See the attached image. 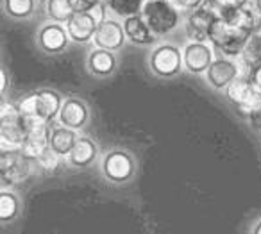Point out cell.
<instances>
[{
    "mask_svg": "<svg viewBox=\"0 0 261 234\" xmlns=\"http://www.w3.org/2000/svg\"><path fill=\"white\" fill-rule=\"evenodd\" d=\"M95 158H97V145H95L90 138H79L75 147H73V150L70 152L68 161L72 166L84 168V166L91 165Z\"/></svg>",
    "mask_w": 261,
    "mask_h": 234,
    "instance_id": "44dd1931",
    "label": "cell"
},
{
    "mask_svg": "<svg viewBox=\"0 0 261 234\" xmlns=\"http://www.w3.org/2000/svg\"><path fill=\"white\" fill-rule=\"evenodd\" d=\"M125 41L127 36H125V31H123V23H120L115 18H106L98 25L91 43L95 45V48H104V50L113 52L122 48Z\"/></svg>",
    "mask_w": 261,
    "mask_h": 234,
    "instance_id": "7c38bea8",
    "label": "cell"
},
{
    "mask_svg": "<svg viewBox=\"0 0 261 234\" xmlns=\"http://www.w3.org/2000/svg\"><path fill=\"white\" fill-rule=\"evenodd\" d=\"M240 65V72H242V77H249L250 70L254 66L261 65V31L254 29L250 33L249 40H247L245 47H243V52L238 59Z\"/></svg>",
    "mask_w": 261,
    "mask_h": 234,
    "instance_id": "e0dca14e",
    "label": "cell"
},
{
    "mask_svg": "<svg viewBox=\"0 0 261 234\" xmlns=\"http://www.w3.org/2000/svg\"><path fill=\"white\" fill-rule=\"evenodd\" d=\"M27 138V129L22 122L0 123V147L2 152L22 150V145Z\"/></svg>",
    "mask_w": 261,
    "mask_h": 234,
    "instance_id": "ac0fdd59",
    "label": "cell"
},
{
    "mask_svg": "<svg viewBox=\"0 0 261 234\" xmlns=\"http://www.w3.org/2000/svg\"><path fill=\"white\" fill-rule=\"evenodd\" d=\"M254 234H261V222L257 223L256 227H254Z\"/></svg>",
    "mask_w": 261,
    "mask_h": 234,
    "instance_id": "836d02e7",
    "label": "cell"
},
{
    "mask_svg": "<svg viewBox=\"0 0 261 234\" xmlns=\"http://www.w3.org/2000/svg\"><path fill=\"white\" fill-rule=\"evenodd\" d=\"M254 9H256V13L261 16V0H254Z\"/></svg>",
    "mask_w": 261,
    "mask_h": 234,
    "instance_id": "d6a6232c",
    "label": "cell"
},
{
    "mask_svg": "<svg viewBox=\"0 0 261 234\" xmlns=\"http://www.w3.org/2000/svg\"><path fill=\"white\" fill-rule=\"evenodd\" d=\"M249 81L252 83V86L256 88V91H259V93H261V65L254 66V68L250 70Z\"/></svg>",
    "mask_w": 261,
    "mask_h": 234,
    "instance_id": "f1b7e54d",
    "label": "cell"
},
{
    "mask_svg": "<svg viewBox=\"0 0 261 234\" xmlns=\"http://www.w3.org/2000/svg\"><path fill=\"white\" fill-rule=\"evenodd\" d=\"M215 61V48L211 43L188 41L182 47V65L190 73H206Z\"/></svg>",
    "mask_w": 261,
    "mask_h": 234,
    "instance_id": "ba28073f",
    "label": "cell"
},
{
    "mask_svg": "<svg viewBox=\"0 0 261 234\" xmlns=\"http://www.w3.org/2000/svg\"><path fill=\"white\" fill-rule=\"evenodd\" d=\"M149 65L150 70L158 77H165V79L174 77L181 72V68H185V65H182V50H179L175 45L163 43L152 50Z\"/></svg>",
    "mask_w": 261,
    "mask_h": 234,
    "instance_id": "5b68a950",
    "label": "cell"
},
{
    "mask_svg": "<svg viewBox=\"0 0 261 234\" xmlns=\"http://www.w3.org/2000/svg\"><path fill=\"white\" fill-rule=\"evenodd\" d=\"M79 138L81 136H77V131L68 129V127H63V125H52L50 148L54 152H58L61 158H68Z\"/></svg>",
    "mask_w": 261,
    "mask_h": 234,
    "instance_id": "d6986e66",
    "label": "cell"
},
{
    "mask_svg": "<svg viewBox=\"0 0 261 234\" xmlns=\"http://www.w3.org/2000/svg\"><path fill=\"white\" fill-rule=\"evenodd\" d=\"M181 13H192L204 4V0H170Z\"/></svg>",
    "mask_w": 261,
    "mask_h": 234,
    "instance_id": "83f0119b",
    "label": "cell"
},
{
    "mask_svg": "<svg viewBox=\"0 0 261 234\" xmlns=\"http://www.w3.org/2000/svg\"><path fill=\"white\" fill-rule=\"evenodd\" d=\"M22 113H20L18 106H13L9 102H2L0 108V123H16L22 122Z\"/></svg>",
    "mask_w": 261,
    "mask_h": 234,
    "instance_id": "4316f807",
    "label": "cell"
},
{
    "mask_svg": "<svg viewBox=\"0 0 261 234\" xmlns=\"http://www.w3.org/2000/svg\"><path fill=\"white\" fill-rule=\"evenodd\" d=\"M147 0H106L108 9L118 18H130L142 13Z\"/></svg>",
    "mask_w": 261,
    "mask_h": 234,
    "instance_id": "603a6c76",
    "label": "cell"
},
{
    "mask_svg": "<svg viewBox=\"0 0 261 234\" xmlns=\"http://www.w3.org/2000/svg\"><path fill=\"white\" fill-rule=\"evenodd\" d=\"M250 36V31L240 29V27H232L225 23L224 20L218 18L213 23L210 33V43L213 45L215 50L220 52L224 58L238 59L243 52L247 40Z\"/></svg>",
    "mask_w": 261,
    "mask_h": 234,
    "instance_id": "7a4b0ae2",
    "label": "cell"
},
{
    "mask_svg": "<svg viewBox=\"0 0 261 234\" xmlns=\"http://www.w3.org/2000/svg\"><path fill=\"white\" fill-rule=\"evenodd\" d=\"M218 18L224 20L225 23H229L232 27H240V29H245L252 33L257 20H259V15L254 9V4H250V6H242V8H222Z\"/></svg>",
    "mask_w": 261,
    "mask_h": 234,
    "instance_id": "9a60e30c",
    "label": "cell"
},
{
    "mask_svg": "<svg viewBox=\"0 0 261 234\" xmlns=\"http://www.w3.org/2000/svg\"><path fill=\"white\" fill-rule=\"evenodd\" d=\"M18 213V198L11 191H2L0 193V218L2 222L13 220Z\"/></svg>",
    "mask_w": 261,
    "mask_h": 234,
    "instance_id": "d4e9b609",
    "label": "cell"
},
{
    "mask_svg": "<svg viewBox=\"0 0 261 234\" xmlns=\"http://www.w3.org/2000/svg\"><path fill=\"white\" fill-rule=\"evenodd\" d=\"M108 6L98 2L88 11H77L68 22L65 23L68 36L75 43H90L93 41L98 25L108 18Z\"/></svg>",
    "mask_w": 261,
    "mask_h": 234,
    "instance_id": "3957f363",
    "label": "cell"
},
{
    "mask_svg": "<svg viewBox=\"0 0 261 234\" xmlns=\"http://www.w3.org/2000/svg\"><path fill=\"white\" fill-rule=\"evenodd\" d=\"M242 75L240 65L236 59L231 58H218L211 63L206 72V81L215 90H227L229 84Z\"/></svg>",
    "mask_w": 261,
    "mask_h": 234,
    "instance_id": "8fae6325",
    "label": "cell"
},
{
    "mask_svg": "<svg viewBox=\"0 0 261 234\" xmlns=\"http://www.w3.org/2000/svg\"><path fill=\"white\" fill-rule=\"evenodd\" d=\"M59 125L68 127V129H81L88 122V108L79 98H66L63 100L61 111L58 115Z\"/></svg>",
    "mask_w": 261,
    "mask_h": 234,
    "instance_id": "5bb4252c",
    "label": "cell"
},
{
    "mask_svg": "<svg viewBox=\"0 0 261 234\" xmlns=\"http://www.w3.org/2000/svg\"><path fill=\"white\" fill-rule=\"evenodd\" d=\"M4 9L11 18L25 20L36 11V0H4Z\"/></svg>",
    "mask_w": 261,
    "mask_h": 234,
    "instance_id": "cb8c5ba5",
    "label": "cell"
},
{
    "mask_svg": "<svg viewBox=\"0 0 261 234\" xmlns=\"http://www.w3.org/2000/svg\"><path fill=\"white\" fill-rule=\"evenodd\" d=\"M38 45L43 52L47 54H59L63 52L70 40L68 36V31H66V25L63 23H58V22H50V23H45L40 31H38Z\"/></svg>",
    "mask_w": 261,
    "mask_h": 234,
    "instance_id": "4fadbf2b",
    "label": "cell"
},
{
    "mask_svg": "<svg viewBox=\"0 0 261 234\" xmlns=\"http://www.w3.org/2000/svg\"><path fill=\"white\" fill-rule=\"evenodd\" d=\"M6 86H8V77H6V72L2 70V72H0V91H2V93L6 91Z\"/></svg>",
    "mask_w": 261,
    "mask_h": 234,
    "instance_id": "1f68e13d",
    "label": "cell"
},
{
    "mask_svg": "<svg viewBox=\"0 0 261 234\" xmlns=\"http://www.w3.org/2000/svg\"><path fill=\"white\" fill-rule=\"evenodd\" d=\"M222 8H242V6L254 4V0H220Z\"/></svg>",
    "mask_w": 261,
    "mask_h": 234,
    "instance_id": "f546056e",
    "label": "cell"
},
{
    "mask_svg": "<svg viewBox=\"0 0 261 234\" xmlns=\"http://www.w3.org/2000/svg\"><path fill=\"white\" fill-rule=\"evenodd\" d=\"M31 173V159L23 155L22 150L2 152L0 158V177L2 186H11L25 180Z\"/></svg>",
    "mask_w": 261,
    "mask_h": 234,
    "instance_id": "52a82bcc",
    "label": "cell"
},
{
    "mask_svg": "<svg viewBox=\"0 0 261 234\" xmlns=\"http://www.w3.org/2000/svg\"><path fill=\"white\" fill-rule=\"evenodd\" d=\"M59 161H61V155H59L58 152L52 150L50 147H48L47 150H45L43 154L36 159V163L40 165V168L47 170V172H54V170H58Z\"/></svg>",
    "mask_w": 261,
    "mask_h": 234,
    "instance_id": "484cf974",
    "label": "cell"
},
{
    "mask_svg": "<svg viewBox=\"0 0 261 234\" xmlns=\"http://www.w3.org/2000/svg\"><path fill=\"white\" fill-rule=\"evenodd\" d=\"M61 106L63 100L56 91L41 90L23 98L18 104V109L23 120L36 118L43 120V122H54V118H58L59 111H61Z\"/></svg>",
    "mask_w": 261,
    "mask_h": 234,
    "instance_id": "277c9868",
    "label": "cell"
},
{
    "mask_svg": "<svg viewBox=\"0 0 261 234\" xmlns=\"http://www.w3.org/2000/svg\"><path fill=\"white\" fill-rule=\"evenodd\" d=\"M140 15L156 36H167L181 25V11L170 0H147Z\"/></svg>",
    "mask_w": 261,
    "mask_h": 234,
    "instance_id": "6da1fadb",
    "label": "cell"
},
{
    "mask_svg": "<svg viewBox=\"0 0 261 234\" xmlns=\"http://www.w3.org/2000/svg\"><path fill=\"white\" fill-rule=\"evenodd\" d=\"M45 13L52 22L66 23L75 15V6L73 0H47L45 2Z\"/></svg>",
    "mask_w": 261,
    "mask_h": 234,
    "instance_id": "7402d4cb",
    "label": "cell"
},
{
    "mask_svg": "<svg viewBox=\"0 0 261 234\" xmlns=\"http://www.w3.org/2000/svg\"><path fill=\"white\" fill-rule=\"evenodd\" d=\"M218 20L215 13L206 8H199L195 11L188 13L185 20V33L190 41H199V43H210V33L213 23Z\"/></svg>",
    "mask_w": 261,
    "mask_h": 234,
    "instance_id": "9c48e42d",
    "label": "cell"
},
{
    "mask_svg": "<svg viewBox=\"0 0 261 234\" xmlns=\"http://www.w3.org/2000/svg\"><path fill=\"white\" fill-rule=\"evenodd\" d=\"M116 58L111 50L93 48L88 56V70L97 77H108L115 72Z\"/></svg>",
    "mask_w": 261,
    "mask_h": 234,
    "instance_id": "ffe728a7",
    "label": "cell"
},
{
    "mask_svg": "<svg viewBox=\"0 0 261 234\" xmlns=\"http://www.w3.org/2000/svg\"><path fill=\"white\" fill-rule=\"evenodd\" d=\"M123 31H125V36L130 43L140 45V47H147V45H152L156 41V34L152 33L147 22L142 18V15L130 16V18L123 20Z\"/></svg>",
    "mask_w": 261,
    "mask_h": 234,
    "instance_id": "2e32d148",
    "label": "cell"
},
{
    "mask_svg": "<svg viewBox=\"0 0 261 234\" xmlns=\"http://www.w3.org/2000/svg\"><path fill=\"white\" fill-rule=\"evenodd\" d=\"M225 95L240 109L243 116H249L252 111L261 108V93L256 91L249 77H238L236 81H232L225 90Z\"/></svg>",
    "mask_w": 261,
    "mask_h": 234,
    "instance_id": "8992f818",
    "label": "cell"
},
{
    "mask_svg": "<svg viewBox=\"0 0 261 234\" xmlns=\"http://www.w3.org/2000/svg\"><path fill=\"white\" fill-rule=\"evenodd\" d=\"M247 118H249L250 125L256 127V129H261V108H257L256 111H252Z\"/></svg>",
    "mask_w": 261,
    "mask_h": 234,
    "instance_id": "4dcf8cb0",
    "label": "cell"
},
{
    "mask_svg": "<svg viewBox=\"0 0 261 234\" xmlns=\"http://www.w3.org/2000/svg\"><path fill=\"white\" fill-rule=\"evenodd\" d=\"M102 172L106 179L111 183H125L135 173V161L127 152L123 150H111L106 154L102 161Z\"/></svg>",
    "mask_w": 261,
    "mask_h": 234,
    "instance_id": "30bf717a",
    "label": "cell"
}]
</instances>
